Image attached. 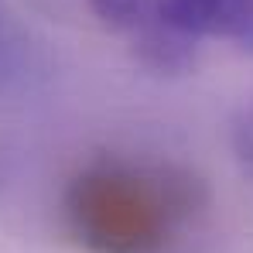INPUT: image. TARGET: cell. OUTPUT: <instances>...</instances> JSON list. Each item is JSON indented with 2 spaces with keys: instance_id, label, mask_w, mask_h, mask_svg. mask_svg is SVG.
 I'll use <instances>...</instances> for the list:
<instances>
[{
  "instance_id": "cell-1",
  "label": "cell",
  "mask_w": 253,
  "mask_h": 253,
  "mask_svg": "<svg viewBox=\"0 0 253 253\" xmlns=\"http://www.w3.org/2000/svg\"><path fill=\"white\" fill-rule=\"evenodd\" d=\"M206 209L188 168L106 151L83 161L62 192V219L85 253H174Z\"/></svg>"
},
{
  "instance_id": "cell-2",
  "label": "cell",
  "mask_w": 253,
  "mask_h": 253,
  "mask_svg": "<svg viewBox=\"0 0 253 253\" xmlns=\"http://www.w3.org/2000/svg\"><path fill=\"white\" fill-rule=\"evenodd\" d=\"M215 38L236 42L253 51V0H219Z\"/></svg>"
},
{
  "instance_id": "cell-3",
  "label": "cell",
  "mask_w": 253,
  "mask_h": 253,
  "mask_svg": "<svg viewBox=\"0 0 253 253\" xmlns=\"http://www.w3.org/2000/svg\"><path fill=\"white\" fill-rule=\"evenodd\" d=\"M233 144H236V158L247 168V174L253 178V99L243 103V110L236 113L233 124Z\"/></svg>"
}]
</instances>
